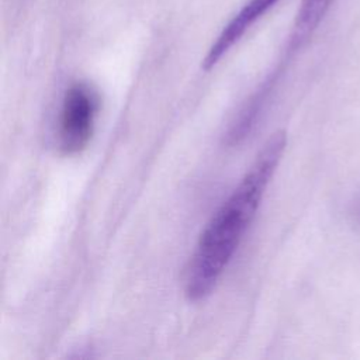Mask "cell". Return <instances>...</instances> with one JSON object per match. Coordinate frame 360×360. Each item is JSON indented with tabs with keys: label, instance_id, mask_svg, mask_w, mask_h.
<instances>
[{
	"label": "cell",
	"instance_id": "4",
	"mask_svg": "<svg viewBox=\"0 0 360 360\" xmlns=\"http://www.w3.org/2000/svg\"><path fill=\"white\" fill-rule=\"evenodd\" d=\"M335 0H301L294 28L290 37L288 51L301 48L315 32Z\"/></svg>",
	"mask_w": 360,
	"mask_h": 360
},
{
	"label": "cell",
	"instance_id": "1",
	"mask_svg": "<svg viewBox=\"0 0 360 360\" xmlns=\"http://www.w3.org/2000/svg\"><path fill=\"white\" fill-rule=\"evenodd\" d=\"M285 142L284 131L267 141L240 183L204 228L186 271L184 292L190 301H200L215 288L256 215Z\"/></svg>",
	"mask_w": 360,
	"mask_h": 360
},
{
	"label": "cell",
	"instance_id": "3",
	"mask_svg": "<svg viewBox=\"0 0 360 360\" xmlns=\"http://www.w3.org/2000/svg\"><path fill=\"white\" fill-rule=\"evenodd\" d=\"M277 1L278 0H249L211 45L202 60V68L205 70L212 69L219 59L243 37V34Z\"/></svg>",
	"mask_w": 360,
	"mask_h": 360
},
{
	"label": "cell",
	"instance_id": "2",
	"mask_svg": "<svg viewBox=\"0 0 360 360\" xmlns=\"http://www.w3.org/2000/svg\"><path fill=\"white\" fill-rule=\"evenodd\" d=\"M100 108L97 91L87 83H73L65 93L58 120V148L63 155L80 153L89 145Z\"/></svg>",
	"mask_w": 360,
	"mask_h": 360
}]
</instances>
